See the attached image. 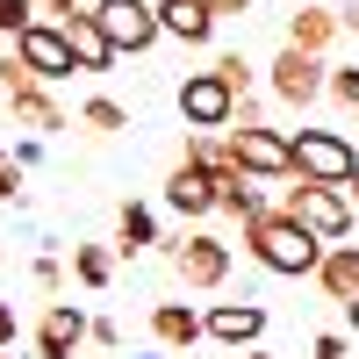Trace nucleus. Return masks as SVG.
I'll return each mask as SVG.
<instances>
[{
    "mask_svg": "<svg viewBox=\"0 0 359 359\" xmlns=\"http://www.w3.org/2000/svg\"><path fill=\"white\" fill-rule=\"evenodd\" d=\"M245 252L266 266V273H287V280H309L316 259H323V245L287 216V208H266L259 223H245Z\"/></svg>",
    "mask_w": 359,
    "mask_h": 359,
    "instance_id": "f257e3e1",
    "label": "nucleus"
},
{
    "mask_svg": "<svg viewBox=\"0 0 359 359\" xmlns=\"http://www.w3.org/2000/svg\"><path fill=\"white\" fill-rule=\"evenodd\" d=\"M280 208H287V216L316 237V245H345L352 223H359L352 194H345V187H316V180H294V187L280 194Z\"/></svg>",
    "mask_w": 359,
    "mask_h": 359,
    "instance_id": "f03ea898",
    "label": "nucleus"
},
{
    "mask_svg": "<svg viewBox=\"0 0 359 359\" xmlns=\"http://www.w3.org/2000/svg\"><path fill=\"white\" fill-rule=\"evenodd\" d=\"M294 180H316V187H352L359 172V151L345 130H294Z\"/></svg>",
    "mask_w": 359,
    "mask_h": 359,
    "instance_id": "7ed1b4c3",
    "label": "nucleus"
},
{
    "mask_svg": "<svg viewBox=\"0 0 359 359\" xmlns=\"http://www.w3.org/2000/svg\"><path fill=\"white\" fill-rule=\"evenodd\" d=\"M94 22H101V36L123 57H144L165 36V29H158V0H94Z\"/></svg>",
    "mask_w": 359,
    "mask_h": 359,
    "instance_id": "20e7f679",
    "label": "nucleus"
},
{
    "mask_svg": "<svg viewBox=\"0 0 359 359\" xmlns=\"http://www.w3.org/2000/svg\"><path fill=\"white\" fill-rule=\"evenodd\" d=\"M172 273H180V287H194V294H208V287H223L230 280V245L216 230H187L172 245Z\"/></svg>",
    "mask_w": 359,
    "mask_h": 359,
    "instance_id": "39448f33",
    "label": "nucleus"
},
{
    "mask_svg": "<svg viewBox=\"0 0 359 359\" xmlns=\"http://www.w3.org/2000/svg\"><path fill=\"white\" fill-rule=\"evenodd\" d=\"M323 79H331V65L309 57V50H294V43H280V57L266 65V86H273L280 108H309V101L323 94Z\"/></svg>",
    "mask_w": 359,
    "mask_h": 359,
    "instance_id": "423d86ee",
    "label": "nucleus"
},
{
    "mask_svg": "<svg viewBox=\"0 0 359 359\" xmlns=\"http://www.w3.org/2000/svg\"><path fill=\"white\" fill-rule=\"evenodd\" d=\"M172 101H180V123H187V130H230V115H237V94L216 72H187Z\"/></svg>",
    "mask_w": 359,
    "mask_h": 359,
    "instance_id": "0eeeda50",
    "label": "nucleus"
},
{
    "mask_svg": "<svg viewBox=\"0 0 359 359\" xmlns=\"http://www.w3.org/2000/svg\"><path fill=\"white\" fill-rule=\"evenodd\" d=\"M15 57L29 65V79H36V86H57V79L79 72V65H72V43H65V29H57V22L22 29V36H15Z\"/></svg>",
    "mask_w": 359,
    "mask_h": 359,
    "instance_id": "6e6552de",
    "label": "nucleus"
},
{
    "mask_svg": "<svg viewBox=\"0 0 359 359\" xmlns=\"http://www.w3.org/2000/svg\"><path fill=\"white\" fill-rule=\"evenodd\" d=\"M230 144H237V165H245L252 180H294L287 130H230Z\"/></svg>",
    "mask_w": 359,
    "mask_h": 359,
    "instance_id": "1a4fd4ad",
    "label": "nucleus"
},
{
    "mask_svg": "<svg viewBox=\"0 0 359 359\" xmlns=\"http://www.w3.org/2000/svg\"><path fill=\"white\" fill-rule=\"evenodd\" d=\"M165 208H172V216H187V223H208V216H216V180L180 158V165L165 172Z\"/></svg>",
    "mask_w": 359,
    "mask_h": 359,
    "instance_id": "9d476101",
    "label": "nucleus"
},
{
    "mask_svg": "<svg viewBox=\"0 0 359 359\" xmlns=\"http://www.w3.org/2000/svg\"><path fill=\"white\" fill-rule=\"evenodd\" d=\"M86 323H94V316H86L79 302H50L43 323H36V359H72L86 345Z\"/></svg>",
    "mask_w": 359,
    "mask_h": 359,
    "instance_id": "9b49d317",
    "label": "nucleus"
},
{
    "mask_svg": "<svg viewBox=\"0 0 359 359\" xmlns=\"http://www.w3.org/2000/svg\"><path fill=\"white\" fill-rule=\"evenodd\" d=\"M201 323H208V338L230 345V352H252V345L266 338V309H259V302H216Z\"/></svg>",
    "mask_w": 359,
    "mask_h": 359,
    "instance_id": "f8f14e48",
    "label": "nucleus"
},
{
    "mask_svg": "<svg viewBox=\"0 0 359 359\" xmlns=\"http://www.w3.org/2000/svg\"><path fill=\"white\" fill-rule=\"evenodd\" d=\"M338 36H345V29H338V8H323V0L287 15V43H294V50H309V57H331Z\"/></svg>",
    "mask_w": 359,
    "mask_h": 359,
    "instance_id": "ddd939ff",
    "label": "nucleus"
},
{
    "mask_svg": "<svg viewBox=\"0 0 359 359\" xmlns=\"http://www.w3.org/2000/svg\"><path fill=\"white\" fill-rule=\"evenodd\" d=\"M57 29H65V43H72V65H79V72H108L115 57H123V50H115V43L101 36V22H94V8H86V15H65Z\"/></svg>",
    "mask_w": 359,
    "mask_h": 359,
    "instance_id": "4468645a",
    "label": "nucleus"
},
{
    "mask_svg": "<svg viewBox=\"0 0 359 359\" xmlns=\"http://www.w3.org/2000/svg\"><path fill=\"white\" fill-rule=\"evenodd\" d=\"M331 302H359V245H323L316 273H309Z\"/></svg>",
    "mask_w": 359,
    "mask_h": 359,
    "instance_id": "2eb2a0df",
    "label": "nucleus"
},
{
    "mask_svg": "<svg viewBox=\"0 0 359 359\" xmlns=\"http://www.w3.org/2000/svg\"><path fill=\"white\" fill-rule=\"evenodd\" d=\"M151 338H158L165 352H187V345L208 338V323H201L194 302H158V309H151Z\"/></svg>",
    "mask_w": 359,
    "mask_h": 359,
    "instance_id": "dca6fc26",
    "label": "nucleus"
},
{
    "mask_svg": "<svg viewBox=\"0 0 359 359\" xmlns=\"http://www.w3.org/2000/svg\"><path fill=\"white\" fill-rule=\"evenodd\" d=\"M158 29L172 43H187V50H201L208 36H216V15L201 8V0H158Z\"/></svg>",
    "mask_w": 359,
    "mask_h": 359,
    "instance_id": "f3484780",
    "label": "nucleus"
},
{
    "mask_svg": "<svg viewBox=\"0 0 359 359\" xmlns=\"http://www.w3.org/2000/svg\"><path fill=\"white\" fill-rule=\"evenodd\" d=\"M8 115L29 130V137H50V130H65V108L50 101V86H22V94H8Z\"/></svg>",
    "mask_w": 359,
    "mask_h": 359,
    "instance_id": "a211bd4d",
    "label": "nucleus"
},
{
    "mask_svg": "<svg viewBox=\"0 0 359 359\" xmlns=\"http://www.w3.org/2000/svg\"><path fill=\"white\" fill-rule=\"evenodd\" d=\"M151 245H158V216L144 201H123V208H115V252L137 259V252H151Z\"/></svg>",
    "mask_w": 359,
    "mask_h": 359,
    "instance_id": "6ab92c4d",
    "label": "nucleus"
},
{
    "mask_svg": "<svg viewBox=\"0 0 359 359\" xmlns=\"http://www.w3.org/2000/svg\"><path fill=\"white\" fill-rule=\"evenodd\" d=\"M216 208H223V216H237V223H259L273 201L259 194V180H252V172H230V180H216Z\"/></svg>",
    "mask_w": 359,
    "mask_h": 359,
    "instance_id": "aec40b11",
    "label": "nucleus"
},
{
    "mask_svg": "<svg viewBox=\"0 0 359 359\" xmlns=\"http://www.w3.org/2000/svg\"><path fill=\"white\" fill-rule=\"evenodd\" d=\"M72 280H79V287H108V280H115V259H108L101 245H72Z\"/></svg>",
    "mask_w": 359,
    "mask_h": 359,
    "instance_id": "412c9836",
    "label": "nucleus"
},
{
    "mask_svg": "<svg viewBox=\"0 0 359 359\" xmlns=\"http://www.w3.org/2000/svg\"><path fill=\"white\" fill-rule=\"evenodd\" d=\"M79 123L94 130V137H115V130H130V108H123V101H108V94H94V101L79 108Z\"/></svg>",
    "mask_w": 359,
    "mask_h": 359,
    "instance_id": "4be33fe9",
    "label": "nucleus"
},
{
    "mask_svg": "<svg viewBox=\"0 0 359 359\" xmlns=\"http://www.w3.org/2000/svg\"><path fill=\"white\" fill-rule=\"evenodd\" d=\"M323 94H331L345 115H359V65H331V79H323Z\"/></svg>",
    "mask_w": 359,
    "mask_h": 359,
    "instance_id": "5701e85b",
    "label": "nucleus"
},
{
    "mask_svg": "<svg viewBox=\"0 0 359 359\" xmlns=\"http://www.w3.org/2000/svg\"><path fill=\"white\" fill-rule=\"evenodd\" d=\"M208 72H216L230 94H252V65H245V50H216V65H208Z\"/></svg>",
    "mask_w": 359,
    "mask_h": 359,
    "instance_id": "b1692460",
    "label": "nucleus"
},
{
    "mask_svg": "<svg viewBox=\"0 0 359 359\" xmlns=\"http://www.w3.org/2000/svg\"><path fill=\"white\" fill-rule=\"evenodd\" d=\"M36 22H43L36 0H0V36H8V43L22 36V29H36Z\"/></svg>",
    "mask_w": 359,
    "mask_h": 359,
    "instance_id": "393cba45",
    "label": "nucleus"
},
{
    "mask_svg": "<svg viewBox=\"0 0 359 359\" xmlns=\"http://www.w3.org/2000/svg\"><path fill=\"white\" fill-rule=\"evenodd\" d=\"M22 86H36V79H29V65L15 57V43H8V50H0V94H22Z\"/></svg>",
    "mask_w": 359,
    "mask_h": 359,
    "instance_id": "a878e982",
    "label": "nucleus"
},
{
    "mask_svg": "<svg viewBox=\"0 0 359 359\" xmlns=\"http://www.w3.org/2000/svg\"><path fill=\"white\" fill-rule=\"evenodd\" d=\"M230 130H266V101H259V94H237V115H230Z\"/></svg>",
    "mask_w": 359,
    "mask_h": 359,
    "instance_id": "bb28decb",
    "label": "nucleus"
},
{
    "mask_svg": "<svg viewBox=\"0 0 359 359\" xmlns=\"http://www.w3.org/2000/svg\"><path fill=\"white\" fill-rule=\"evenodd\" d=\"M36 287H43V294L65 287V259H57V252H43V259H36Z\"/></svg>",
    "mask_w": 359,
    "mask_h": 359,
    "instance_id": "cd10ccee",
    "label": "nucleus"
},
{
    "mask_svg": "<svg viewBox=\"0 0 359 359\" xmlns=\"http://www.w3.org/2000/svg\"><path fill=\"white\" fill-rule=\"evenodd\" d=\"M86 345H101V352H115V345H123V331H115V316H94V323H86Z\"/></svg>",
    "mask_w": 359,
    "mask_h": 359,
    "instance_id": "c85d7f7f",
    "label": "nucleus"
},
{
    "mask_svg": "<svg viewBox=\"0 0 359 359\" xmlns=\"http://www.w3.org/2000/svg\"><path fill=\"white\" fill-rule=\"evenodd\" d=\"M86 8H94V0H36L43 22H65V15H86Z\"/></svg>",
    "mask_w": 359,
    "mask_h": 359,
    "instance_id": "c756f323",
    "label": "nucleus"
},
{
    "mask_svg": "<svg viewBox=\"0 0 359 359\" xmlns=\"http://www.w3.org/2000/svg\"><path fill=\"white\" fill-rule=\"evenodd\" d=\"M22 194V165H15V151H0V201H15Z\"/></svg>",
    "mask_w": 359,
    "mask_h": 359,
    "instance_id": "7c9ffc66",
    "label": "nucleus"
},
{
    "mask_svg": "<svg viewBox=\"0 0 359 359\" xmlns=\"http://www.w3.org/2000/svg\"><path fill=\"white\" fill-rule=\"evenodd\" d=\"M309 352H316V359H345V331H323Z\"/></svg>",
    "mask_w": 359,
    "mask_h": 359,
    "instance_id": "2f4dec72",
    "label": "nucleus"
},
{
    "mask_svg": "<svg viewBox=\"0 0 359 359\" xmlns=\"http://www.w3.org/2000/svg\"><path fill=\"white\" fill-rule=\"evenodd\" d=\"M15 338H22V323H15V302L0 294V345H15Z\"/></svg>",
    "mask_w": 359,
    "mask_h": 359,
    "instance_id": "473e14b6",
    "label": "nucleus"
},
{
    "mask_svg": "<svg viewBox=\"0 0 359 359\" xmlns=\"http://www.w3.org/2000/svg\"><path fill=\"white\" fill-rule=\"evenodd\" d=\"M36 158H43V137H22V144H15V165L29 172V165H36Z\"/></svg>",
    "mask_w": 359,
    "mask_h": 359,
    "instance_id": "72a5a7b5",
    "label": "nucleus"
},
{
    "mask_svg": "<svg viewBox=\"0 0 359 359\" xmlns=\"http://www.w3.org/2000/svg\"><path fill=\"white\" fill-rule=\"evenodd\" d=\"M201 8H208V15L223 22V15H252V0H201Z\"/></svg>",
    "mask_w": 359,
    "mask_h": 359,
    "instance_id": "f704fd0d",
    "label": "nucleus"
},
{
    "mask_svg": "<svg viewBox=\"0 0 359 359\" xmlns=\"http://www.w3.org/2000/svg\"><path fill=\"white\" fill-rule=\"evenodd\" d=\"M338 29H345V36H359V0H345V8H338Z\"/></svg>",
    "mask_w": 359,
    "mask_h": 359,
    "instance_id": "c9c22d12",
    "label": "nucleus"
},
{
    "mask_svg": "<svg viewBox=\"0 0 359 359\" xmlns=\"http://www.w3.org/2000/svg\"><path fill=\"white\" fill-rule=\"evenodd\" d=\"M237 359H273V352H266V345H252V352H237Z\"/></svg>",
    "mask_w": 359,
    "mask_h": 359,
    "instance_id": "e433bc0d",
    "label": "nucleus"
},
{
    "mask_svg": "<svg viewBox=\"0 0 359 359\" xmlns=\"http://www.w3.org/2000/svg\"><path fill=\"white\" fill-rule=\"evenodd\" d=\"M345 323H352V331H359V302H345Z\"/></svg>",
    "mask_w": 359,
    "mask_h": 359,
    "instance_id": "4c0bfd02",
    "label": "nucleus"
},
{
    "mask_svg": "<svg viewBox=\"0 0 359 359\" xmlns=\"http://www.w3.org/2000/svg\"><path fill=\"white\" fill-rule=\"evenodd\" d=\"M345 194H352V208H359V172H352V187H345Z\"/></svg>",
    "mask_w": 359,
    "mask_h": 359,
    "instance_id": "58836bf2",
    "label": "nucleus"
},
{
    "mask_svg": "<svg viewBox=\"0 0 359 359\" xmlns=\"http://www.w3.org/2000/svg\"><path fill=\"white\" fill-rule=\"evenodd\" d=\"M137 359H165V352H137Z\"/></svg>",
    "mask_w": 359,
    "mask_h": 359,
    "instance_id": "ea45409f",
    "label": "nucleus"
},
{
    "mask_svg": "<svg viewBox=\"0 0 359 359\" xmlns=\"http://www.w3.org/2000/svg\"><path fill=\"white\" fill-rule=\"evenodd\" d=\"M294 8H316V0H294Z\"/></svg>",
    "mask_w": 359,
    "mask_h": 359,
    "instance_id": "a19ab883",
    "label": "nucleus"
},
{
    "mask_svg": "<svg viewBox=\"0 0 359 359\" xmlns=\"http://www.w3.org/2000/svg\"><path fill=\"white\" fill-rule=\"evenodd\" d=\"M0 359H8V345H0Z\"/></svg>",
    "mask_w": 359,
    "mask_h": 359,
    "instance_id": "79ce46f5",
    "label": "nucleus"
}]
</instances>
